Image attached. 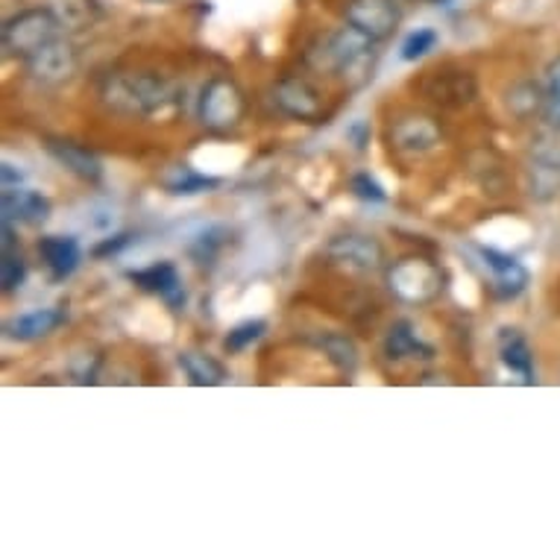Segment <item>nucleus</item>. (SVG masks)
Wrapping results in <instances>:
<instances>
[{
  "label": "nucleus",
  "mask_w": 560,
  "mask_h": 560,
  "mask_svg": "<svg viewBox=\"0 0 560 560\" xmlns=\"http://www.w3.org/2000/svg\"><path fill=\"white\" fill-rule=\"evenodd\" d=\"M127 244L129 235H115V238H106L103 244H97V247H94V256H115V253H120Z\"/></svg>",
  "instance_id": "c756f323"
},
{
  "label": "nucleus",
  "mask_w": 560,
  "mask_h": 560,
  "mask_svg": "<svg viewBox=\"0 0 560 560\" xmlns=\"http://www.w3.org/2000/svg\"><path fill=\"white\" fill-rule=\"evenodd\" d=\"M373 38L364 36L361 30H355L352 24H347L343 30H338L335 36L329 38L326 45V56L335 71H340L343 77H368L370 59H373Z\"/></svg>",
  "instance_id": "423d86ee"
},
{
  "label": "nucleus",
  "mask_w": 560,
  "mask_h": 560,
  "mask_svg": "<svg viewBox=\"0 0 560 560\" xmlns=\"http://www.w3.org/2000/svg\"><path fill=\"white\" fill-rule=\"evenodd\" d=\"M101 97L106 106L124 115L138 118H153L174 106V89L167 80L156 74H141V71H118L109 74L101 85Z\"/></svg>",
  "instance_id": "f257e3e1"
},
{
  "label": "nucleus",
  "mask_w": 560,
  "mask_h": 560,
  "mask_svg": "<svg viewBox=\"0 0 560 560\" xmlns=\"http://www.w3.org/2000/svg\"><path fill=\"white\" fill-rule=\"evenodd\" d=\"M323 352L329 355V361L340 373H347L352 376L355 370H359V347H355V340L347 338V335H340V331H331V335H323L320 340Z\"/></svg>",
  "instance_id": "412c9836"
},
{
  "label": "nucleus",
  "mask_w": 560,
  "mask_h": 560,
  "mask_svg": "<svg viewBox=\"0 0 560 560\" xmlns=\"http://www.w3.org/2000/svg\"><path fill=\"white\" fill-rule=\"evenodd\" d=\"M390 144L402 156H423L441 144V127L425 115H411L390 127Z\"/></svg>",
  "instance_id": "1a4fd4ad"
},
{
  "label": "nucleus",
  "mask_w": 560,
  "mask_h": 560,
  "mask_svg": "<svg viewBox=\"0 0 560 560\" xmlns=\"http://www.w3.org/2000/svg\"><path fill=\"white\" fill-rule=\"evenodd\" d=\"M267 331V323L265 320H247L241 323V326H235V329L226 335V340H223V347L230 349V352H244V349H249L253 343H256L261 335Z\"/></svg>",
  "instance_id": "a878e982"
},
{
  "label": "nucleus",
  "mask_w": 560,
  "mask_h": 560,
  "mask_svg": "<svg viewBox=\"0 0 560 560\" xmlns=\"http://www.w3.org/2000/svg\"><path fill=\"white\" fill-rule=\"evenodd\" d=\"M47 153H50L68 174L80 176L83 183H101L103 179V162L94 156L92 150L83 148V144L50 138V141H47Z\"/></svg>",
  "instance_id": "4468645a"
},
{
  "label": "nucleus",
  "mask_w": 560,
  "mask_h": 560,
  "mask_svg": "<svg viewBox=\"0 0 560 560\" xmlns=\"http://www.w3.org/2000/svg\"><path fill=\"white\" fill-rule=\"evenodd\" d=\"M273 103L279 106V112H285L288 118L296 120H317L323 112L320 94L314 92L305 80H294V77H288L276 85Z\"/></svg>",
  "instance_id": "ddd939ff"
},
{
  "label": "nucleus",
  "mask_w": 560,
  "mask_h": 560,
  "mask_svg": "<svg viewBox=\"0 0 560 560\" xmlns=\"http://www.w3.org/2000/svg\"><path fill=\"white\" fill-rule=\"evenodd\" d=\"M129 279L136 282L141 291H150V294H159L171 308H183L185 305V288L183 276L171 261H159V265H150L144 270H129Z\"/></svg>",
  "instance_id": "9b49d317"
},
{
  "label": "nucleus",
  "mask_w": 560,
  "mask_h": 560,
  "mask_svg": "<svg viewBox=\"0 0 560 560\" xmlns=\"http://www.w3.org/2000/svg\"><path fill=\"white\" fill-rule=\"evenodd\" d=\"M38 253H42V261L54 279H65V276L74 273L80 267V258H83L80 241L71 238V235H47V238L38 241Z\"/></svg>",
  "instance_id": "dca6fc26"
},
{
  "label": "nucleus",
  "mask_w": 560,
  "mask_h": 560,
  "mask_svg": "<svg viewBox=\"0 0 560 560\" xmlns=\"http://www.w3.org/2000/svg\"><path fill=\"white\" fill-rule=\"evenodd\" d=\"M50 214V200L45 194L30 191V188H3V221H19L30 223V226H38V223L47 221Z\"/></svg>",
  "instance_id": "2eb2a0df"
},
{
  "label": "nucleus",
  "mask_w": 560,
  "mask_h": 560,
  "mask_svg": "<svg viewBox=\"0 0 560 560\" xmlns=\"http://www.w3.org/2000/svg\"><path fill=\"white\" fill-rule=\"evenodd\" d=\"M347 138L355 144V150H364L370 141V124L368 120H352L347 127Z\"/></svg>",
  "instance_id": "c85d7f7f"
},
{
  "label": "nucleus",
  "mask_w": 560,
  "mask_h": 560,
  "mask_svg": "<svg viewBox=\"0 0 560 560\" xmlns=\"http://www.w3.org/2000/svg\"><path fill=\"white\" fill-rule=\"evenodd\" d=\"M343 19L373 42H385L402 24V7L399 0H349Z\"/></svg>",
  "instance_id": "20e7f679"
},
{
  "label": "nucleus",
  "mask_w": 560,
  "mask_h": 560,
  "mask_svg": "<svg viewBox=\"0 0 560 560\" xmlns=\"http://www.w3.org/2000/svg\"><path fill=\"white\" fill-rule=\"evenodd\" d=\"M502 364H505L514 376H520L523 385H532L534 382V355H532V347H528V340L520 335L516 329H505L502 335Z\"/></svg>",
  "instance_id": "6ab92c4d"
},
{
  "label": "nucleus",
  "mask_w": 560,
  "mask_h": 560,
  "mask_svg": "<svg viewBox=\"0 0 560 560\" xmlns=\"http://www.w3.org/2000/svg\"><path fill=\"white\" fill-rule=\"evenodd\" d=\"M326 256L335 261V265L347 267V270H355V273H370V270H378L382 261H385V249L376 238L370 235H335L326 247Z\"/></svg>",
  "instance_id": "6e6552de"
},
{
  "label": "nucleus",
  "mask_w": 560,
  "mask_h": 560,
  "mask_svg": "<svg viewBox=\"0 0 560 560\" xmlns=\"http://www.w3.org/2000/svg\"><path fill=\"white\" fill-rule=\"evenodd\" d=\"M0 174H3V188H15V185L24 183V176H27L21 167L12 165V162H3Z\"/></svg>",
  "instance_id": "7c9ffc66"
},
{
  "label": "nucleus",
  "mask_w": 560,
  "mask_h": 560,
  "mask_svg": "<svg viewBox=\"0 0 560 560\" xmlns=\"http://www.w3.org/2000/svg\"><path fill=\"white\" fill-rule=\"evenodd\" d=\"M481 258H485V267L493 276V285H497V294L502 300H514V296L523 294L525 285H528V270L520 258L499 253L493 247H481Z\"/></svg>",
  "instance_id": "f8f14e48"
},
{
  "label": "nucleus",
  "mask_w": 560,
  "mask_h": 560,
  "mask_svg": "<svg viewBox=\"0 0 560 560\" xmlns=\"http://www.w3.org/2000/svg\"><path fill=\"white\" fill-rule=\"evenodd\" d=\"M65 323V314L59 308H36V312L19 314L7 323V335L15 340H38L47 338Z\"/></svg>",
  "instance_id": "f3484780"
},
{
  "label": "nucleus",
  "mask_w": 560,
  "mask_h": 560,
  "mask_svg": "<svg viewBox=\"0 0 560 560\" xmlns=\"http://www.w3.org/2000/svg\"><path fill=\"white\" fill-rule=\"evenodd\" d=\"M349 188H352V194H355V197H361V200H368V202H385L387 200V191L370 174L352 176Z\"/></svg>",
  "instance_id": "cd10ccee"
},
{
  "label": "nucleus",
  "mask_w": 560,
  "mask_h": 560,
  "mask_svg": "<svg viewBox=\"0 0 560 560\" xmlns=\"http://www.w3.org/2000/svg\"><path fill=\"white\" fill-rule=\"evenodd\" d=\"M387 285L405 303L423 305L432 303L434 296H441L443 273L441 267L425 261V258H399L387 270Z\"/></svg>",
  "instance_id": "7ed1b4c3"
},
{
  "label": "nucleus",
  "mask_w": 560,
  "mask_h": 560,
  "mask_svg": "<svg viewBox=\"0 0 560 560\" xmlns=\"http://www.w3.org/2000/svg\"><path fill=\"white\" fill-rule=\"evenodd\" d=\"M546 80H549V89H546V103H542V109H546V120H549L551 127L560 129V56L549 62Z\"/></svg>",
  "instance_id": "bb28decb"
},
{
  "label": "nucleus",
  "mask_w": 560,
  "mask_h": 560,
  "mask_svg": "<svg viewBox=\"0 0 560 560\" xmlns=\"http://www.w3.org/2000/svg\"><path fill=\"white\" fill-rule=\"evenodd\" d=\"M179 368L185 370L188 382L197 387H218L230 378L221 361L212 359V355H206V352H194V349H188V352L179 355Z\"/></svg>",
  "instance_id": "aec40b11"
},
{
  "label": "nucleus",
  "mask_w": 560,
  "mask_h": 560,
  "mask_svg": "<svg viewBox=\"0 0 560 560\" xmlns=\"http://www.w3.org/2000/svg\"><path fill=\"white\" fill-rule=\"evenodd\" d=\"M528 191L537 202L558 200L560 194V148L546 138L528 153Z\"/></svg>",
  "instance_id": "0eeeda50"
},
{
  "label": "nucleus",
  "mask_w": 560,
  "mask_h": 560,
  "mask_svg": "<svg viewBox=\"0 0 560 560\" xmlns=\"http://www.w3.org/2000/svg\"><path fill=\"white\" fill-rule=\"evenodd\" d=\"M59 19L50 10H24L3 24V47L12 56H33L59 38Z\"/></svg>",
  "instance_id": "f03ea898"
},
{
  "label": "nucleus",
  "mask_w": 560,
  "mask_h": 560,
  "mask_svg": "<svg viewBox=\"0 0 560 560\" xmlns=\"http://www.w3.org/2000/svg\"><path fill=\"white\" fill-rule=\"evenodd\" d=\"M167 191L176 194V197H194V194H206L212 191L221 185V179H214V176L197 174L191 167H176L174 174L165 179Z\"/></svg>",
  "instance_id": "4be33fe9"
},
{
  "label": "nucleus",
  "mask_w": 560,
  "mask_h": 560,
  "mask_svg": "<svg viewBox=\"0 0 560 560\" xmlns=\"http://www.w3.org/2000/svg\"><path fill=\"white\" fill-rule=\"evenodd\" d=\"M24 279H27V265H24V258L15 256L12 249H3V261H0V285L7 294L12 291H19L24 285Z\"/></svg>",
  "instance_id": "393cba45"
},
{
  "label": "nucleus",
  "mask_w": 560,
  "mask_h": 560,
  "mask_svg": "<svg viewBox=\"0 0 560 560\" xmlns=\"http://www.w3.org/2000/svg\"><path fill=\"white\" fill-rule=\"evenodd\" d=\"M434 101L452 103V106H460V103H469L476 97V83L472 77L458 71V74H441L438 77V89H434Z\"/></svg>",
  "instance_id": "5701e85b"
},
{
  "label": "nucleus",
  "mask_w": 560,
  "mask_h": 560,
  "mask_svg": "<svg viewBox=\"0 0 560 560\" xmlns=\"http://www.w3.org/2000/svg\"><path fill=\"white\" fill-rule=\"evenodd\" d=\"M385 352L390 361H405V359H432L434 349L420 340V335L413 331L408 320H399L390 326L385 338Z\"/></svg>",
  "instance_id": "a211bd4d"
},
{
  "label": "nucleus",
  "mask_w": 560,
  "mask_h": 560,
  "mask_svg": "<svg viewBox=\"0 0 560 560\" xmlns=\"http://www.w3.org/2000/svg\"><path fill=\"white\" fill-rule=\"evenodd\" d=\"M202 124L214 132H226L244 118V94L230 80H212L200 97Z\"/></svg>",
  "instance_id": "39448f33"
},
{
  "label": "nucleus",
  "mask_w": 560,
  "mask_h": 560,
  "mask_svg": "<svg viewBox=\"0 0 560 560\" xmlns=\"http://www.w3.org/2000/svg\"><path fill=\"white\" fill-rule=\"evenodd\" d=\"M434 47H438V33H434L432 27H420L405 38L402 54L399 56H402L405 62H417V59H423V56L432 54Z\"/></svg>",
  "instance_id": "b1692460"
},
{
  "label": "nucleus",
  "mask_w": 560,
  "mask_h": 560,
  "mask_svg": "<svg viewBox=\"0 0 560 560\" xmlns=\"http://www.w3.org/2000/svg\"><path fill=\"white\" fill-rule=\"evenodd\" d=\"M27 71L36 83H62V80H68L77 71L74 47L65 45L62 38H56L47 47H42L38 54L27 56Z\"/></svg>",
  "instance_id": "9d476101"
}]
</instances>
